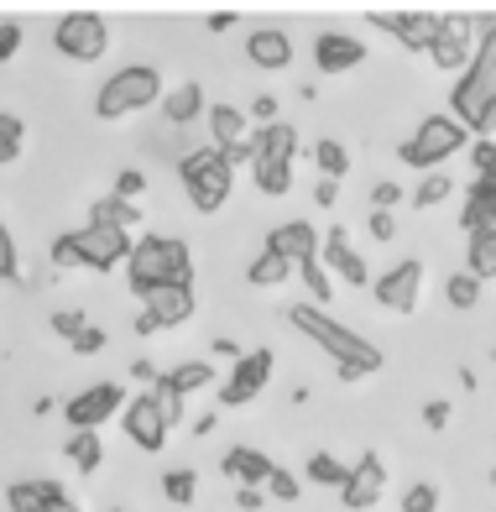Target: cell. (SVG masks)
<instances>
[{
    "label": "cell",
    "instance_id": "1",
    "mask_svg": "<svg viewBox=\"0 0 496 512\" xmlns=\"http://www.w3.org/2000/svg\"><path fill=\"white\" fill-rule=\"evenodd\" d=\"M126 277H131L136 298L152 293V288H188L194 283V262H188V246L178 236H147V241L131 246Z\"/></svg>",
    "mask_w": 496,
    "mask_h": 512
},
{
    "label": "cell",
    "instance_id": "2",
    "mask_svg": "<svg viewBox=\"0 0 496 512\" xmlns=\"http://www.w3.org/2000/svg\"><path fill=\"white\" fill-rule=\"evenodd\" d=\"M288 324H293V330H303L314 345H324V351L335 356V366H350V371H361V377L382 371V351H376L371 340H361L356 330L335 324L329 314H319V309H309V304H293V309H288Z\"/></svg>",
    "mask_w": 496,
    "mask_h": 512
},
{
    "label": "cell",
    "instance_id": "3",
    "mask_svg": "<svg viewBox=\"0 0 496 512\" xmlns=\"http://www.w3.org/2000/svg\"><path fill=\"white\" fill-rule=\"evenodd\" d=\"M465 147H470V131L455 121V115H429V121H418V131L397 147V157L418 173H439L444 162H450L455 152H465Z\"/></svg>",
    "mask_w": 496,
    "mask_h": 512
},
{
    "label": "cell",
    "instance_id": "4",
    "mask_svg": "<svg viewBox=\"0 0 496 512\" xmlns=\"http://www.w3.org/2000/svg\"><path fill=\"white\" fill-rule=\"evenodd\" d=\"M455 121L465 126V131H476V136H496V63H486V58H476L460 74V84H455Z\"/></svg>",
    "mask_w": 496,
    "mask_h": 512
},
{
    "label": "cell",
    "instance_id": "5",
    "mask_svg": "<svg viewBox=\"0 0 496 512\" xmlns=\"http://www.w3.org/2000/svg\"><path fill=\"white\" fill-rule=\"evenodd\" d=\"M178 178H183V194H188V204L199 209V215H215V209L230 199V178H235V168L215 152V147H199V152H188L183 162H178Z\"/></svg>",
    "mask_w": 496,
    "mask_h": 512
},
{
    "label": "cell",
    "instance_id": "6",
    "mask_svg": "<svg viewBox=\"0 0 496 512\" xmlns=\"http://www.w3.org/2000/svg\"><path fill=\"white\" fill-rule=\"evenodd\" d=\"M162 100V79H157V68L147 63H131L121 68V74H110L105 89H100V100H94V110H100V121H126V115L136 110H147Z\"/></svg>",
    "mask_w": 496,
    "mask_h": 512
},
{
    "label": "cell",
    "instance_id": "7",
    "mask_svg": "<svg viewBox=\"0 0 496 512\" xmlns=\"http://www.w3.org/2000/svg\"><path fill=\"white\" fill-rule=\"evenodd\" d=\"M105 37L110 32L94 11H68L53 27V48L63 58H74V63H94V58H105Z\"/></svg>",
    "mask_w": 496,
    "mask_h": 512
},
{
    "label": "cell",
    "instance_id": "8",
    "mask_svg": "<svg viewBox=\"0 0 496 512\" xmlns=\"http://www.w3.org/2000/svg\"><path fill=\"white\" fill-rule=\"evenodd\" d=\"M209 147H215L230 168H241V162L256 157V131L235 105H215L209 110Z\"/></svg>",
    "mask_w": 496,
    "mask_h": 512
},
{
    "label": "cell",
    "instance_id": "9",
    "mask_svg": "<svg viewBox=\"0 0 496 512\" xmlns=\"http://www.w3.org/2000/svg\"><path fill=\"white\" fill-rule=\"evenodd\" d=\"M429 58L444 74H465V68L476 63V21L470 16H439V37H434Z\"/></svg>",
    "mask_w": 496,
    "mask_h": 512
},
{
    "label": "cell",
    "instance_id": "10",
    "mask_svg": "<svg viewBox=\"0 0 496 512\" xmlns=\"http://www.w3.org/2000/svg\"><path fill=\"white\" fill-rule=\"evenodd\" d=\"M121 408H126L121 387H115V382H94V387L79 392V398L63 403V418H68V429H100L105 418H115Z\"/></svg>",
    "mask_w": 496,
    "mask_h": 512
},
{
    "label": "cell",
    "instance_id": "11",
    "mask_svg": "<svg viewBox=\"0 0 496 512\" xmlns=\"http://www.w3.org/2000/svg\"><path fill=\"white\" fill-rule=\"evenodd\" d=\"M418 293H423V262L418 256H403L397 267H387L382 277H376V304L392 309V314H413Z\"/></svg>",
    "mask_w": 496,
    "mask_h": 512
},
{
    "label": "cell",
    "instance_id": "12",
    "mask_svg": "<svg viewBox=\"0 0 496 512\" xmlns=\"http://www.w3.org/2000/svg\"><path fill=\"white\" fill-rule=\"evenodd\" d=\"M74 241H79V256H84L89 272H110V267H121L131 256V230L84 225V230H74Z\"/></svg>",
    "mask_w": 496,
    "mask_h": 512
},
{
    "label": "cell",
    "instance_id": "13",
    "mask_svg": "<svg viewBox=\"0 0 496 512\" xmlns=\"http://www.w3.org/2000/svg\"><path fill=\"white\" fill-rule=\"evenodd\" d=\"M267 377H272V351L241 356V361H235V371H230V382L220 387V403H225V408L256 403V398H262V387H267Z\"/></svg>",
    "mask_w": 496,
    "mask_h": 512
},
{
    "label": "cell",
    "instance_id": "14",
    "mask_svg": "<svg viewBox=\"0 0 496 512\" xmlns=\"http://www.w3.org/2000/svg\"><path fill=\"white\" fill-rule=\"evenodd\" d=\"M382 492H387V465H382V455L371 450V455H361L356 465H350L340 497H345L350 512H371L376 502H382Z\"/></svg>",
    "mask_w": 496,
    "mask_h": 512
},
{
    "label": "cell",
    "instance_id": "15",
    "mask_svg": "<svg viewBox=\"0 0 496 512\" xmlns=\"http://www.w3.org/2000/svg\"><path fill=\"white\" fill-rule=\"evenodd\" d=\"M126 439H131L136 450H147V455H157L162 445H168V418L157 413L152 392H147V398H131V403H126Z\"/></svg>",
    "mask_w": 496,
    "mask_h": 512
},
{
    "label": "cell",
    "instance_id": "16",
    "mask_svg": "<svg viewBox=\"0 0 496 512\" xmlns=\"http://www.w3.org/2000/svg\"><path fill=\"white\" fill-rule=\"evenodd\" d=\"M371 21H376L382 32H392L408 53H429L434 37H439V16H434V11H403V16H376V11H371Z\"/></svg>",
    "mask_w": 496,
    "mask_h": 512
},
{
    "label": "cell",
    "instance_id": "17",
    "mask_svg": "<svg viewBox=\"0 0 496 512\" xmlns=\"http://www.w3.org/2000/svg\"><path fill=\"white\" fill-rule=\"evenodd\" d=\"M314 63H319V74H350V68L366 63V42L350 32H324L314 42Z\"/></svg>",
    "mask_w": 496,
    "mask_h": 512
},
{
    "label": "cell",
    "instance_id": "18",
    "mask_svg": "<svg viewBox=\"0 0 496 512\" xmlns=\"http://www.w3.org/2000/svg\"><path fill=\"white\" fill-rule=\"evenodd\" d=\"M141 314L152 319V330H173V324H183L188 314H194V288H152L141 293Z\"/></svg>",
    "mask_w": 496,
    "mask_h": 512
},
{
    "label": "cell",
    "instance_id": "19",
    "mask_svg": "<svg viewBox=\"0 0 496 512\" xmlns=\"http://www.w3.org/2000/svg\"><path fill=\"white\" fill-rule=\"evenodd\" d=\"M267 251L288 256L293 267H303V262H314V256H319V236H314L309 220H282L272 236H267Z\"/></svg>",
    "mask_w": 496,
    "mask_h": 512
},
{
    "label": "cell",
    "instance_id": "20",
    "mask_svg": "<svg viewBox=\"0 0 496 512\" xmlns=\"http://www.w3.org/2000/svg\"><path fill=\"white\" fill-rule=\"evenodd\" d=\"M460 225L476 236V230L496 225V173H476L465 189V209H460Z\"/></svg>",
    "mask_w": 496,
    "mask_h": 512
},
{
    "label": "cell",
    "instance_id": "21",
    "mask_svg": "<svg viewBox=\"0 0 496 512\" xmlns=\"http://www.w3.org/2000/svg\"><path fill=\"white\" fill-rule=\"evenodd\" d=\"M324 267H335V272L345 277L350 288H366V283H371V272H366V256H361L356 246H350V236H345L340 225L324 236Z\"/></svg>",
    "mask_w": 496,
    "mask_h": 512
},
{
    "label": "cell",
    "instance_id": "22",
    "mask_svg": "<svg viewBox=\"0 0 496 512\" xmlns=\"http://www.w3.org/2000/svg\"><path fill=\"white\" fill-rule=\"evenodd\" d=\"M246 58H251L256 68H267V74H277V68H288V63H293V37H288V32H277V27H262V32H251Z\"/></svg>",
    "mask_w": 496,
    "mask_h": 512
},
{
    "label": "cell",
    "instance_id": "23",
    "mask_svg": "<svg viewBox=\"0 0 496 512\" xmlns=\"http://www.w3.org/2000/svg\"><path fill=\"white\" fill-rule=\"evenodd\" d=\"M272 471H277L272 455L251 450V445H235V450L225 455V476H235L241 486H267V476H272Z\"/></svg>",
    "mask_w": 496,
    "mask_h": 512
},
{
    "label": "cell",
    "instance_id": "24",
    "mask_svg": "<svg viewBox=\"0 0 496 512\" xmlns=\"http://www.w3.org/2000/svg\"><path fill=\"white\" fill-rule=\"evenodd\" d=\"M298 157V131L288 121H272L256 131V157L251 162H293Z\"/></svg>",
    "mask_w": 496,
    "mask_h": 512
},
{
    "label": "cell",
    "instance_id": "25",
    "mask_svg": "<svg viewBox=\"0 0 496 512\" xmlns=\"http://www.w3.org/2000/svg\"><path fill=\"white\" fill-rule=\"evenodd\" d=\"M204 115V89L199 84H178L173 95H162V121L168 126H194Z\"/></svg>",
    "mask_w": 496,
    "mask_h": 512
},
{
    "label": "cell",
    "instance_id": "26",
    "mask_svg": "<svg viewBox=\"0 0 496 512\" xmlns=\"http://www.w3.org/2000/svg\"><path fill=\"white\" fill-rule=\"evenodd\" d=\"M58 497H63V486L42 476V481H16L11 492H6V507L11 512H42L47 502H58Z\"/></svg>",
    "mask_w": 496,
    "mask_h": 512
},
{
    "label": "cell",
    "instance_id": "27",
    "mask_svg": "<svg viewBox=\"0 0 496 512\" xmlns=\"http://www.w3.org/2000/svg\"><path fill=\"white\" fill-rule=\"evenodd\" d=\"M465 272L476 277V283H491V277H496V225H491V230H476V236H470Z\"/></svg>",
    "mask_w": 496,
    "mask_h": 512
},
{
    "label": "cell",
    "instance_id": "28",
    "mask_svg": "<svg viewBox=\"0 0 496 512\" xmlns=\"http://www.w3.org/2000/svg\"><path fill=\"white\" fill-rule=\"evenodd\" d=\"M288 277H293V262H288V256H277V251H262V256L246 267V283H251V288H282Z\"/></svg>",
    "mask_w": 496,
    "mask_h": 512
},
{
    "label": "cell",
    "instance_id": "29",
    "mask_svg": "<svg viewBox=\"0 0 496 512\" xmlns=\"http://www.w3.org/2000/svg\"><path fill=\"white\" fill-rule=\"evenodd\" d=\"M89 225H110V230H131V225H141V209L131 204V199H100L89 209Z\"/></svg>",
    "mask_w": 496,
    "mask_h": 512
},
{
    "label": "cell",
    "instance_id": "30",
    "mask_svg": "<svg viewBox=\"0 0 496 512\" xmlns=\"http://www.w3.org/2000/svg\"><path fill=\"white\" fill-rule=\"evenodd\" d=\"M68 460L79 465V471H100V460H105V445H100V434L94 429H74V439H68Z\"/></svg>",
    "mask_w": 496,
    "mask_h": 512
},
{
    "label": "cell",
    "instance_id": "31",
    "mask_svg": "<svg viewBox=\"0 0 496 512\" xmlns=\"http://www.w3.org/2000/svg\"><path fill=\"white\" fill-rule=\"evenodd\" d=\"M251 173H256V189L282 199L293 189V162H251Z\"/></svg>",
    "mask_w": 496,
    "mask_h": 512
},
{
    "label": "cell",
    "instance_id": "32",
    "mask_svg": "<svg viewBox=\"0 0 496 512\" xmlns=\"http://www.w3.org/2000/svg\"><path fill=\"white\" fill-rule=\"evenodd\" d=\"M168 382L188 398V392H199V387H215V366H209V361H183V366L168 371Z\"/></svg>",
    "mask_w": 496,
    "mask_h": 512
},
{
    "label": "cell",
    "instance_id": "33",
    "mask_svg": "<svg viewBox=\"0 0 496 512\" xmlns=\"http://www.w3.org/2000/svg\"><path fill=\"white\" fill-rule=\"evenodd\" d=\"M152 403H157V413L168 418V429H178L183 424V392L168 382V371H157V382H152Z\"/></svg>",
    "mask_w": 496,
    "mask_h": 512
},
{
    "label": "cell",
    "instance_id": "34",
    "mask_svg": "<svg viewBox=\"0 0 496 512\" xmlns=\"http://www.w3.org/2000/svg\"><path fill=\"white\" fill-rule=\"evenodd\" d=\"M345 476H350V465H345V460H335L329 450L309 455V481H314V486H335V492H340Z\"/></svg>",
    "mask_w": 496,
    "mask_h": 512
},
{
    "label": "cell",
    "instance_id": "35",
    "mask_svg": "<svg viewBox=\"0 0 496 512\" xmlns=\"http://www.w3.org/2000/svg\"><path fill=\"white\" fill-rule=\"evenodd\" d=\"M444 199H455V178L444 173V168L429 173V178H423L418 189H413V204H418V209H434V204H444Z\"/></svg>",
    "mask_w": 496,
    "mask_h": 512
},
{
    "label": "cell",
    "instance_id": "36",
    "mask_svg": "<svg viewBox=\"0 0 496 512\" xmlns=\"http://www.w3.org/2000/svg\"><path fill=\"white\" fill-rule=\"evenodd\" d=\"M314 162H319V178H345V168H350V152L335 142V136H324V142L314 147Z\"/></svg>",
    "mask_w": 496,
    "mask_h": 512
},
{
    "label": "cell",
    "instance_id": "37",
    "mask_svg": "<svg viewBox=\"0 0 496 512\" xmlns=\"http://www.w3.org/2000/svg\"><path fill=\"white\" fill-rule=\"evenodd\" d=\"M21 136H27V126H21L11 110H0V168L21 157Z\"/></svg>",
    "mask_w": 496,
    "mask_h": 512
},
{
    "label": "cell",
    "instance_id": "38",
    "mask_svg": "<svg viewBox=\"0 0 496 512\" xmlns=\"http://www.w3.org/2000/svg\"><path fill=\"white\" fill-rule=\"evenodd\" d=\"M162 492H168V502L188 507L199 497V471H168V476H162Z\"/></svg>",
    "mask_w": 496,
    "mask_h": 512
},
{
    "label": "cell",
    "instance_id": "39",
    "mask_svg": "<svg viewBox=\"0 0 496 512\" xmlns=\"http://www.w3.org/2000/svg\"><path fill=\"white\" fill-rule=\"evenodd\" d=\"M444 298H450L455 309H476V304H481V283H476L470 272H455L450 283H444Z\"/></svg>",
    "mask_w": 496,
    "mask_h": 512
},
{
    "label": "cell",
    "instance_id": "40",
    "mask_svg": "<svg viewBox=\"0 0 496 512\" xmlns=\"http://www.w3.org/2000/svg\"><path fill=\"white\" fill-rule=\"evenodd\" d=\"M298 272H303V283H309L314 304H329V298H335V283H329V267L319 262V256H314V262H303Z\"/></svg>",
    "mask_w": 496,
    "mask_h": 512
},
{
    "label": "cell",
    "instance_id": "41",
    "mask_svg": "<svg viewBox=\"0 0 496 512\" xmlns=\"http://www.w3.org/2000/svg\"><path fill=\"white\" fill-rule=\"evenodd\" d=\"M53 267H58V272L84 267V256H79V241H74V236H58V241H53Z\"/></svg>",
    "mask_w": 496,
    "mask_h": 512
},
{
    "label": "cell",
    "instance_id": "42",
    "mask_svg": "<svg viewBox=\"0 0 496 512\" xmlns=\"http://www.w3.org/2000/svg\"><path fill=\"white\" fill-rule=\"evenodd\" d=\"M267 497L272 502H298V476L293 471H272L267 476Z\"/></svg>",
    "mask_w": 496,
    "mask_h": 512
},
{
    "label": "cell",
    "instance_id": "43",
    "mask_svg": "<svg viewBox=\"0 0 496 512\" xmlns=\"http://www.w3.org/2000/svg\"><path fill=\"white\" fill-rule=\"evenodd\" d=\"M439 507V492L429 481H418V486H408V497H403V512H434Z\"/></svg>",
    "mask_w": 496,
    "mask_h": 512
},
{
    "label": "cell",
    "instance_id": "44",
    "mask_svg": "<svg viewBox=\"0 0 496 512\" xmlns=\"http://www.w3.org/2000/svg\"><path fill=\"white\" fill-rule=\"evenodd\" d=\"M53 330L68 340V345H74L84 330H89V324H84V314H74V309H63V314H53Z\"/></svg>",
    "mask_w": 496,
    "mask_h": 512
},
{
    "label": "cell",
    "instance_id": "45",
    "mask_svg": "<svg viewBox=\"0 0 496 512\" xmlns=\"http://www.w3.org/2000/svg\"><path fill=\"white\" fill-rule=\"evenodd\" d=\"M16 272H21V262H16V241H11L6 220H0V277H16Z\"/></svg>",
    "mask_w": 496,
    "mask_h": 512
},
{
    "label": "cell",
    "instance_id": "46",
    "mask_svg": "<svg viewBox=\"0 0 496 512\" xmlns=\"http://www.w3.org/2000/svg\"><path fill=\"white\" fill-rule=\"evenodd\" d=\"M470 168H476V173H496V142L481 136V142L470 147Z\"/></svg>",
    "mask_w": 496,
    "mask_h": 512
},
{
    "label": "cell",
    "instance_id": "47",
    "mask_svg": "<svg viewBox=\"0 0 496 512\" xmlns=\"http://www.w3.org/2000/svg\"><path fill=\"white\" fill-rule=\"evenodd\" d=\"M141 189H147V178H141L136 168H126L121 178H115V199H131V204H136V194H141Z\"/></svg>",
    "mask_w": 496,
    "mask_h": 512
},
{
    "label": "cell",
    "instance_id": "48",
    "mask_svg": "<svg viewBox=\"0 0 496 512\" xmlns=\"http://www.w3.org/2000/svg\"><path fill=\"white\" fill-rule=\"evenodd\" d=\"M16 48H21V27L16 21H0V63H11Z\"/></svg>",
    "mask_w": 496,
    "mask_h": 512
},
{
    "label": "cell",
    "instance_id": "49",
    "mask_svg": "<svg viewBox=\"0 0 496 512\" xmlns=\"http://www.w3.org/2000/svg\"><path fill=\"white\" fill-rule=\"evenodd\" d=\"M397 199H403V189H397L392 178H382V183H376V189H371V209H392Z\"/></svg>",
    "mask_w": 496,
    "mask_h": 512
},
{
    "label": "cell",
    "instance_id": "50",
    "mask_svg": "<svg viewBox=\"0 0 496 512\" xmlns=\"http://www.w3.org/2000/svg\"><path fill=\"white\" fill-rule=\"evenodd\" d=\"M371 236H376V241H392V236H397L392 209H371Z\"/></svg>",
    "mask_w": 496,
    "mask_h": 512
},
{
    "label": "cell",
    "instance_id": "51",
    "mask_svg": "<svg viewBox=\"0 0 496 512\" xmlns=\"http://www.w3.org/2000/svg\"><path fill=\"white\" fill-rule=\"evenodd\" d=\"M74 351H79V356H100V351H105V330H94V324H89V330L74 340Z\"/></svg>",
    "mask_w": 496,
    "mask_h": 512
},
{
    "label": "cell",
    "instance_id": "52",
    "mask_svg": "<svg viewBox=\"0 0 496 512\" xmlns=\"http://www.w3.org/2000/svg\"><path fill=\"white\" fill-rule=\"evenodd\" d=\"M335 199H340V178H319V183H314V204H319V209H329Z\"/></svg>",
    "mask_w": 496,
    "mask_h": 512
},
{
    "label": "cell",
    "instance_id": "53",
    "mask_svg": "<svg viewBox=\"0 0 496 512\" xmlns=\"http://www.w3.org/2000/svg\"><path fill=\"white\" fill-rule=\"evenodd\" d=\"M235 502H241V512H256L267 502V486H241V492H235Z\"/></svg>",
    "mask_w": 496,
    "mask_h": 512
},
{
    "label": "cell",
    "instance_id": "54",
    "mask_svg": "<svg viewBox=\"0 0 496 512\" xmlns=\"http://www.w3.org/2000/svg\"><path fill=\"white\" fill-rule=\"evenodd\" d=\"M251 115H256L262 126H272V121H277V100H272V95H256V100H251Z\"/></svg>",
    "mask_w": 496,
    "mask_h": 512
},
{
    "label": "cell",
    "instance_id": "55",
    "mask_svg": "<svg viewBox=\"0 0 496 512\" xmlns=\"http://www.w3.org/2000/svg\"><path fill=\"white\" fill-rule=\"evenodd\" d=\"M423 424L444 429V424H450V403H429V408H423Z\"/></svg>",
    "mask_w": 496,
    "mask_h": 512
},
{
    "label": "cell",
    "instance_id": "56",
    "mask_svg": "<svg viewBox=\"0 0 496 512\" xmlns=\"http://www.w3.org/2000/svg\"><path fill=\"white\" fill-rule=\"evenodd\" d=\"M235 27V16L230 11H220V16H209V32H230Z\"/></svg>",
    "mask_w": 496,
    "mask_h": 512
},
{
    "label": "cell",
    "instance_id": "57",
    "mask_svg": "<svg viewBox=\"0 0 496 512\" xmlns=\"http://www.w3.org/2000/svg\"><path fill=\"white\" fill-rule=\"evenodd\" d=\"M215 356H235V361H241L246 351H241V345H235V340H215Z\"/></svg>",
    "mask_w": 496,
    "mask_h": 512
},
{
    "label": "cell",
    "instance_id": "58",
    "mask_svg": "<svg viewBox=\"0 0 496 512\" xmlns=\"http://www.w3.org/2000/svg\"><path fill=\"white\" fill-rule=\"evenodd\" d=\"M131 371H136V377H141V382H157V366H152V361H136Z\"/></svg>",
    "mask_w": 496,
    "mask_h": 512
},
{
    "label": "cell",
    "instance_id": "59",
    "mask_svg": "<svg viewBox=\"0 0 496 512\" xmlns=\"http://www.w3.org/2000/svg\"><path fill=\"white\" fill-rule=\"evenodd\" d=\"M42 512H79V507H74V502H68V497H58V502H47Z\"/></svg>",
    "mask_w": 496,
    "mask_h": 512
},
{
    "label": "cell",
    "instance_id": "60",
    "mask_svg": "<svg viewBox=\"0 0 496 512\" xmlns=\"http://www.w3.org/2000/svg\"><path fill=\"white\" fill-rule=\"evenodd\" d=\"M110 512H126V507H110Z\"/></svg>",
    "mask_w": 496,
    "mask_h": 512
}]
</instances>
